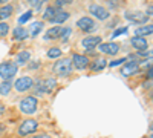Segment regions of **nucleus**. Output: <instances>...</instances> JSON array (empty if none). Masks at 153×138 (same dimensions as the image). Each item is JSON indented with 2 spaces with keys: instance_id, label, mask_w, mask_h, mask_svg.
Segmentation results:
<instances>
[{
  "instance_id": "obj_5",
  "label": "nucleus",
  "mask_w": 153,
  "mask_h": 138,
  "mask_svg": "<svg viewBox=\"0 0 153 138\" xmlns=\"http://www.w3.org/2000/svg\"><path fill=\"white\" fill-rule=\"evenodd\" d=\"M37 128H38V123H37L34 118H28V120H25L20 126H19L17 134H19L20 137H28V135L34 134V132L37 131Z\"/></svg>"
},
{
  "instance_id": "obj_17",
  "label": "nucleus",
  "mask_w": 153,
  "mask_h": 138,
  "mask_svg": "<svg viewBox=\"0 0 153 138\" xmlns=\"http://www.w3.org/2000/svg\"><path fill=\"white\" fill-rule=\"evenodd\" d=\"M12 12H14V6L9 5V3H5L0 6V20H8L11 16H12Z\"/></svg>"
},
{
  "instance_id": "obj_24",
  "label": "nucleus",
  "mask_w": 153,
  "mask_h": 138,
  "mask_svg": "<svg viewBox=\"0 0 153 138\" xmlns=\"http://www.w3.org/2000/svg\"><path fill=\"white\" fill-rule=\"evenodd\" d=\"M57 11H58V8H55V6H46V9H45V12H43V20L51 22V20L54 19V16H55Z\"/></svg>"
},
{
  "instance_id": "obj_37",
  "label": "nucleus",
  "mask_w": 153,
  "mask_h": 138,
  "mask_svg": "<svg viewBox=\"0 0 153 138\" xmlns=\"http://www.w3.org/2000/svg\"><path fill=\"white\" fill-rule=\"evenodd\" d=\"M6 2H8V0H0V3H2V5H5Z\"/></svg>"
},
{
  "instance_id": "obj_30",
  "label": "nucleus",
  "mask_w": 153,
  "mask_h": 138,
  "mask_svg": "<svg viewBox=\"0 0 153 138\" xmlns=\"http://www.w3.org/2000/svg\"><path fill=\"white\" fill-rule=\"evenodd\" d=\"M71 32H72V29H71V28H65V29H61V32H60V39H63V40L66 42V40L69 39Z\"/></svg>"
},
{
  "instance_id": "obj_25",
  "label": "nucleus",
  "mask_w": 153,
  "mask_h": 138,
  "mask_svg": "<svg viewBox=\"0 0 153 138\" xmlns=\"http://www.w3.org/2000/svg\"><path fill=\"white\" fill-rule=\"evenodd\" d=\"M46 57L51 58V60H58L61 57V49L60 48H51L46 54Z\"/></svg>"
},
{
  "instance_id": "obj_39",
  "label": "nucleus",
  "mask_w": 153,
  "mask_h": 138,
  "mask_svg": "<svg viewBox=\"0 0 153 138\" xmlns=\"http://www.w3.org/2000/svg\"><path fill=\"white\" fill-rule=\"evenodd\" d=\"M152 100H153V95H152Z\"/></svg>"
},
{
  "instance_id": "obj_4",
  "label": "nucleus",
  "mask_w": 153,
  "mask_h": 138,
  "mask_svg": "<svg viewBox=\"0 0 153 138\" xmlns=\"http://www.w3.org/2000/svg\"><path fill=\"white\" fill-rule=\"evenodd\" d=\"M17 71H19V66L14 61H3V63H0V77L3 80H11L12 77H16Z\"/></svg>"
},
{
  "instance_id": "obj_26",
  "label": "nucleus",
  "mask_w": 153,
  "mask_h": 138,
  "mask_svg": "<svg viewBox=\"0 0 153 138\" xmlns=\"http://www.w3.org/2000/svg\"><path fill=\"white\" fill-rule=\"evenodd\" d=\"M32 16H34V12H32V11H26L25 14H22V16L19 17V25L22 26V25H25L26 22H29V20L32 19Z\"/></svg>"
},
{
  "instance_id": "obj_31",
  "label": "nucleus",
  "mask_w": 153,
  "mask_h": 138,
  "mask_svg": "<svg viewBox=\"0 0 153 138\" xmlns=\"http://www.w3.org/2000/svg\"><path fill=\"white\" fill-rule=\"evenodd\" d=\"M127 32V28L124 26V28H118V29H115L113 31V34H112V39H117V37H120V35H123V34H126Z\"/></svg>"
},
{
  "instance_id": "obj_9",
  "label": "nucleus",
  "mask_w": 153,
  "mask_h": 138,
  "mask_svg": "<svg viewBox=\"0 0 153 138\" xmlns=\"http://www.w3.org/2000/svg\"><path fill=\"white\" fill-rule=\"evenodd\" d=\"M124 17L127 20H130L132 23H146L149 20V16L141 11H126Z\"/></svg>"
},
{
  "instance_id": "obj_16",
  "label": "nucleus",
  "mask_w": 153,
  "mask_h": 138,
  "mask_svg": "<svg viewBox=\"0 0 153 138\" xmlns=\"http://www.w3.org/2000/svg\"><path fill=\"white\" fill-rule=\"evenodd\" d=\"M43 29H45V23L43 22H34V23H31L28 32H29L31 37H37L40 32H43Z\"/></svg>"
},
{
  "instance_id": "obj_34",
  "label": "nucleus",
  "mask_w": 153,
  "mask_h": 138,
  "mask_svg": "<svg viewBox=\"0 0 153 138\" xmlns=\"http://www.w3.org/2000/svg\"><path fill=\"white\" fill-rule=\"evenodd\" d=\"M38 66H40V63H38V61H32V63L29 65V69H37Z\"/></svg>"
},
{
  "instance_id": "obj_40",
  "label": "nucleus",
  "mask_w": 153,
  "mask_h": 138,
  "mask_svg": "<svg viewBox=\"0 0 153 138\" xmlns=\"http://www.w3.org/2000/svg\"><path fill=\"white\" fill-rule=\"evenodd\" d=\"M152 129H153V128H152Z\"/></svg>"
},
{
  "instance_id": "obj_14",
  "label": "nucleus",
  "mask_w": 153,
  "mask_h": 138,
  "mask_svg": "<svg viewBox=\"0 0 153 138\" xmlns=\"http://www.w3.org/2000/svg\"><path fill=\"white\" fill-rule=\"evenodd\" d=\"M76 26H78L83 32H89L95 28V22L91 17H81L76 20Z\"/></svg>"
},
{
  "instance_id": "obj_11",
  "label": "nucleus",
  "mask_w": 153,
  "mask_h": 138,
  "mask_svg": "<svg viewBox=\"0 0 153 138\" xmlns=\"http://www.w3.org/2000/svg\"><path fill=\"white\" fill-rule=\"evenodd\" d=\"M101 43V37L100 35H89V37H84L81 40V46L87 51H92V49L98 48V45Z\"/></svg>"
},
{
  "instance_id": "obj_6",
  "label": "nucleus",
  "mask_w": 153,
  "mask_h": 138,
  "mask_svg": "<svg viewBox=\"0 0 153 138\" xmlns=\"http://www.w3.org/2000/svg\"><path fill=\"white\" fill-rule=\"evenodd\" d=\"M12 86H14V89L17 92H26L34 86V80L31 77H19Z\"/></svg>"
},
{
  "instance_id": "obj_38",
  "label": "nucleus",
  "mask_w": 153,
  "mask_h": 138,
  "mask_svg": "<svg viewBox=\"0 0 153 138\" xmlns=\"http://www.w3.org/2000/svg\"><path fill=\"white\" fill-rule=\"evenodd\" d=\"M152 94H153V87H152Z\"/></svg>"
},
{
  "instance_id": "obj_8",
  "label": "nucleus",
  "mask_w": 153,
  "mask_h": 138,
  "mask_svg": "<svg viewBox=\"0 0 153 138\" xmlns=\"http://www.w3.org/2000/svg\"><path fill=\"white\" fill-rule=\"evenodd\" d=\"M89 12L92 14V17H97L98 20H107L110 17V12L101 5H91L89 6Z\"/></svg>"
},
{
  "instance_id": "obj_1",
  "label": "nucleus",
  "mask_w": 153,
  "mask_h": 138,
  "mask_svg": "<svg viewBox=\"0 0 153 138\" xmlns=\"http://www.w3.org/2000/svg\"><path fill=\"white\" fill-rule=\"evenodd\" d=\"M51 69H52V72L55 75H58V77H68V75H71V72L74 71V66H72L71 58H58Z\"/></svg>"
},
{
  "instance_id": "obj_29",
  "label": "nucleus",
  "mask_w": 153,
  "mask_h": 138,
  "mask_svg": "<svg viewBox=\"0 0 153 138\" xmlns=\"http://www.w3.org/2000/svg\"><path fill=\"white\" fill-rule=\"evenodd\" d=\"M126 61H127V58H126V57H123V58H118V60H113V61H110L109 66H110V68H117V66H121L123 63H126Z\"/></svg>"
},
{
  "instance_id": "obj_27",
  "label": "nucleus",
  "mask_w": 153,
  "mask_h": 138,
  "mask_svg": "<svg viewBox=\"0 0 153 138\" xmlns=\"http://www.w3.org/2000/svg\"><path fill=\"white\" fill-rule=\"evenodd\" d=\"M45 3H48V0H28V5L35 9H40Z\"/></svg>"
},
{
  "instance_id": "obj_20",
  "label": "nucleus",
  "mask_w": 153,
  "mask_h": 138,
  "mask_svg": "<svg viewBox=\"0 0 153 138\" xmlns=\"http://www.w3.org/2000/svg\"><path fill=\"white\" fill-rule=\"evenodd\" d=\"M12 35H14L16 40H25V39H28V37H29V32H28V29H25L23 26H17L14 31H12Z\"/></svg>"
},
{
  "instance_id": "obj_13",
  "label": "nucleus",
  "mask_w": 153,
  "mask_h": 138,
  "mask_svg": "<svg viewBox=\"0 0 153 138\" xmlns=\"http://www.w3.org/2000/svg\"><path fill=\"white\" fill-rule=\"evenodd\" d=\"M130 45L136 49L138 52H144V51H147V48H149L147 40L144 39V37H139V35L132 37V39H130Z\"/></svg>"
},
{
  "instance_id": "obj_36",
  "label": "nucleus",
  "mask_w": 153,
  "mask_h": 138,
  "mask_svg": "<svg viewBox=\"0 0 153 138\" xmlns=\"http://www.w3.org/2000/svg\"><path fill=\"white\" fill-rule=\"evenodd\" d=\"M146 14H147V16H153V5L147 8V12H146Z\"/></svg>"
},
{
  "instance_id": "obj_23",
  "label": "nucleus",
  "mask_w": 153,
  "mask_h": 138,
  "mask_svg": "<svg viewBox=\"0 0 153 138\" xmlns=\"http://www.w3.org/2000/svg\"><path fill=\"white\" fill-rule=\"evenodd\" d=\"M12 89V81L11 80H3L2 83H0V95H8Z\"/></svg>"
},
{
  "instance_id": "obj_28",
  "label": "nucleus",
  "mask_w": 153,
  "mask_h": 138,
  "mask_svg": "<svg viewBox=\"0 0 153 138\" xmlns=\"http://www.w3.org/2000/svg\"><path fill=\"white\" fill-rule=\"evenodd\" d=\"M8 34H9V25L2 22L0 23V39H2V37H6Z\"/></svg>"
},
{
  "instance_id": "obj_7",
  "label": "nucleus",
  "mask_w": 153,
  "mask_h": 138,
  "mask_svg": "<svg viewBox=\"0 0 153 138\" xmlns=\"http://www.w3.org/2000/svg\"><path fill=\"white\" fill-rule=\"evenodd\" d=\"M71 61H72L74 69H76V71H84L89 68V58L83 54H74Z\"/></svg>"
},
{
  "instance_id": "obj_10",
  "label": "nucleus",
  "mask_w": 153,
  "mask_h": 138,
  "mask_svg": "<svg viewBox=\"0 0 153 138\" xmlns=\"http://www.w3.org/2000/svg\"><path fill=\"white\" fill-rule=\"evenodd\" d=\"M98 49L103 54H107V55H117L118 51H120V45L115 43V42H107V43H100L98 45Z\"/></svg>"
},
{
  "instance_id": "obj_15",
  "label": "nucleus",
  "mask_w": 153,
  "mask_h": 138,
  "mask_svg": "<svg viewBox=\"0 0 153 138\" xmlns=\"http://www.w3.org/2000/svg\"><path fill=\"white\" fill-rule=\"evenodd\" d=\"M29 60H31V52L29 51H20L16 55V61H14V63L17 66H22V65H26Z\"/></svg>"
},
{
  "instance_id": "obj_18",
  "label": "nucleus",
  "mask_w": 153,
  "mask_h": 138,
  "mask_svg": "<svg viewBox=\"0 0 153 138\" xmlns=\"http://www.w3.org/2000/svg\"><path fill=\"white\" fill-rule=\"evenodd\" d=\"M68 19H69V12H66V11H61V9H58V11L55 12L54 19L51 20V23H54V25H61V23H65V22H66Z\"/></svg>"
},
{
  "instance_id": "obj_21",
  "label": "nucleus",
  "mask_w": 153,
  "mask_h": 138,
  "mask_svg": "<svg viewBox=\"0 0 153 138\" xmlns=\"http://www.w3.org/2000/svg\"><path fill=\"white\" fill-rule=\"evenodd\" d=\"M60 32H61V28L58 26V25H55L54 28L48 29V32H46V35H45V39H46V40H51V39H60Z\"/></svg>"
},
{
  "instance_id": "obj_3",
  "label": "nucleus",
  "mask_w": 153,
  "mask_h": 138,
  "mask_svg": "<svg viewBox=\"0 0 153 138\" xmlns=\"http://www.w3.org/2000/svg\"><path fill=\"white\" fill-rule=\"evenodd\" d=\"M57 87V80L55 78H46L42 80L35 84V94L37 95H45V94H51Z\"/></svg>"
},
{
  "instance_id": "obj_35",
  "label": "nucleus",
  "mask_w": 153,
  "mask_h": 138,
  "mask_svg": "<svg viewBox=\"0 0 153 138\" xmlns=\"http://www.w3.org/2000/svg\"><path fill=\"white\" fill-rule=\"evenodd\" d=\"M34 138H52V137L48 135V134H40V135H37V137H34Z\"/></svg>"
},
{
  "instance_id": "obj_19",
  "label": "nucleus",
  "mask_w": 153,
  "mask_h": 138,
  "mask_svg": "<svg viewBox=\"0 0 153 138\" xmlns=\"http://www.w3.org/2000/svg\"><path fill=\"white\" fill-rule=\"evenodd\" d=\"M107 66V61L104 57H100V58H95L92 63H91V69L95 71V72H100V71H103L104 68Z\"/></svg>"
},
{
  "instance_id": "obj_22",
  "label": "nucleus",
  "mask_w": 153,
  "mask_h": 138,
  "mask_svg": "<svg viewBox=\"0 0 153 138\" xmlns=\"http://www.w3.org/2000/svg\"><path fill=\"white\" fill-rule=\"evenodd\" d=\"M153 34V25H143L141 28L136 29V35L139 37H146V35H152Z\"/></svg>"
},
{
  "instance_id": "obj_2",
  "label": "nucleus",
  "mask_w": 153,
  "mask_h": 138,
  "mask_svg": "<svg viewBox=\"0 0 153 138\" xmlns=\"http://www.w3.org/2000/svg\"><path fill=\"white\" fill-rule=\"evenodd\" d=\"M37 106H38V101H37V97H34V95L25 97L19 103L20 110L23 112V114H26V115H32L34 112L37 110Z\"/></svg>"
},
{
  "instance_id": "obj_32",
  "label": "nucleus",
  "mask_w": 153,
  "mask_h": 138,
  "mask_svg": "<svg viewBox=\"0 0 153 138\" xmlns=\"http://www.w3.org/2000/svg\"><path fill=\"white\" fill-rule=\"evenodd\" d=\"M69 3H72V0H55V6H57L58 9H61L63 6H66V5H69Z\"/></svg>"
},
{
  "instance_id": "obj_33",
  "label": "nucleus",
  "mask_w": 153,
  "mask_h": 138,
  "mask_svg": "<svg viewBox=\"0 0 153 138\" xmlns=\"http://www.w3.org/2000/svg\"><path fill=\"white\" fill-rule=\"evenodd\" d=\"M147 77H149V80H153V65L149 68V71H147Z\"/></svg>"
},
{
  "instance_id": "obj_12",
  "label": "nucleus",
  "mask_w": 153,
  "mask_h": 138,
  "mask_svg": "<svg viewBox=\"0 0 153 138\" xmlns=\"http://www.w3.org/2000/svg\"><path fill=\"white\" fill-rule=\"evenodd\" d=\"M123 75L126 77H130V75H135L136 72H139V61L138 60H127V63L123 66Z\"/></svg>"
}]
</instances>
